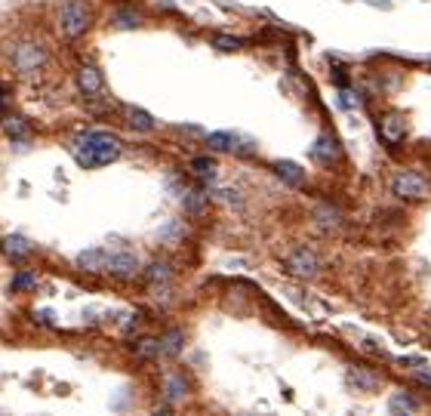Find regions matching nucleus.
<instances>
[{"instance_id":"f257e3e1","label":"nucleus","mask_w":431,"mask_h":416,"mask_svg":"<svg viewBox=\"0 0 431 416\" xmlns=\"http://www.w3.org/2000/svg\"><path fill=\"white\" fill-rule=\"evenodd\" d=\"M123 151V142L114 133H105V130H90V133H80L71 145L74 160L83 169H99L108 167L111 160H118Z\"/></svg>"},{"instance_id":"9d476101","label":"nucleus","mask_w":431,"mask_h":416,"mask_svg":"<svg viewBox=\"0 0 431 416\" xmlns=\"http://www.w3.org/2000/svg\"><path fill=\"white\" fill-rule=\"evenodd\" d=\"M145 281L151 284V290H160V287H167V284L173 281V265H169L167 259H157V262H151V265L145 268Z\"/></svg>"},{"instance_id":"423d86ee","label":"nucleus","mask_w":431,"mask_h":416,"mask_svg":"<svg viewBox=\"0 0 431 416\" xmlns=\"http://www.w3.org/2000/svg\"><path fill=\"white\" fill-rule=\"evenodd\" d=\"M139 268H142V262H139L136 253L120 250V253H111V256H108V268H105V272H111L114 277L127 281V277H136L139 275Z\"/></svg>"},{"instance_id":"bb28decb","label":"nucleus","mask_w":431,"mask_h":416,"mask_svg":"<svg viewBox=\"0 0 431 416\" xmlns=\"http://www.w3.org/2000/svg\"><path fill=\"white\" fill-rule=\"evenodd\" d=\"M213 43L219 46V50H225V53H231V50H237V46H241V41H237V37H228V34H219Z\"/></svg>"},{"instance_id":"9b49d317","label":"nucleus","mask_w":431,"mask_h":416,"mask_svg":"<svg viewBox=\"0 0 431 416\" xmlns=\"http://www.w3.org/2000/svg\"><path fill=\"white\" fill-rule=\"evenodd\" d=\"M123 120L133 130H139V133H151L154 130V118L145 108H136V105H123Z\"/></svg>"},{"instance_id":"f3484780","label":"nucleus","mask_w":431,"mask_h":416,"mask_svg":"<svg viewBox=\"0 0 431 416\" xmlns=\"http://www.w3.org/2000/svg\"><path fill=\"white\" fill-rule=\"evenodd\" d=\"M274 173L281 176L283 182H290V185H302V182H305L302 167L292 164V160H277V164H274Z\"/></svg>"},{"instance_id":"1a4fd4ad","label":"nucleus","mask_w":431,"mask_h":416,"mask_svg":"<svg viewBox=\"0 0 431 416\" xmlns=\"http://www.w3.org/2000/svg\"><path fill=\"white\" fill-rule=\"evenodd\" d=\"M0 247H3L6 259H13V262H22V259H28L31 253H34V244H31L28 237H22V235H6Z\"/></svg>"},{"instance_id":"dca6fc26","label":"nucleus","mask_w":431,"mask_h":416,"mask_svg":"<svg viewBox=\"0 0 431 416\" xmlns=\"http://www.w3.org/2000/svg\"><path fill=\"white\" fill-rule=\"evenodd\" d=\"M139 22H142V15H139V10H133V6H120V10H114V15H111V25L120 31L139 28Z\"/></svg>"},{"instance_id":"a878e982","label":"nucleus","mask_w":431,"mask_h":416,"mask_svg":"<svg viewBox=\"0 0 431 416\" xmlns=\"http://www.w3.org/2000/svg\"><path fill=\"white\" fill-rule=\"evenodd\" d=\"M37 284V277L31 275V272H19L13 277V290H31Z\"/></svg>"},{"instance_id":"5701e85b","label":"nucleus","mask_w":431,"mask_h":416,"mask_svg":"<svg viewBox=\"0 0 431 416\" xmlns=\"http://www.w3.org/2000/svg\"><path fill=\"white\" fill-rule=\"evenodd\" d=\"M191 173L200 176V179H213L216 176V160L213 158H195L191 160Z\"/></svg>"},{"instance_id":"f8f14e48","label":"nucleus","mask_w":431,"mask_h":416,"mask_svg":"<svg viewBox=\"0 0 431 416\" xmlns=\"http://www.w3.org/2000/svg\"><path fill=\"white\" fill-rule=\"evenodd\" d=\"M3 133L13 139V142H25V139L31 136V127L28 120L22 118V114H6L3 118Z\"/></svg>"},{"instance_id":"20e7f679","label":"nucleus","mask_w":431,"mask_h":416,"mask_svg":"<svg viewBox=\"0 0 431 416\" xmlns=\"http://www.w3.org/2000/svg\"><path fill=\"white\" fill-rule=\"evenodd\" d=\"M320 268V259L314 250H308V247H299V250H292L287 259H283V272L292 275V277H302V281H308V277H314Z\"/></svg>"},{"instance_id":"4be33fe9","label":"nucleus","mask_w":431,"mask_h":416,"mask_svg":"<svg viewBox=\"0 0 431 416\" xmlns=\"http://www.w3.org/2000/svg\"><path fill=\"white\" fill-rule=\"evenodd\" d=\"M388 410L391 413H413V410H419V401L410 398V395H391Z\"/></svg>"},{"instance_id":"cd10ccee","label":"nucleus","mask_w":431,"mask_h":416,"mask_svg":"<svg viewBox=\"0 0 431 416\" xmlns=\"http://www.w3.org/2000/svg\"><path fill=\"white\" fill-rule=\"evenodd\" d=\"M416 380H419L422 385H431V373H428V370H419V373H416Z\"/></svg>"},{"instance_id":"39448f33","label":"nucleus","mask_w":431,"mask_h":416,"mask_svg":"<svg viewBox=\"0 0 431 416\" xmlns=\"http://www.w3.org/2000/svg\"><path fill=\"white\" fill-rule=\"evenodd\" d=\"M391 191H395L397 197L422 200V197H428V179L413 173V169H407V173H397L395 179H391Z\"/></svg>"},{"instance_id":"2eb2a0df","label":"nucleus","mask_w":431,"mask_h":416,"mask_svg":"<svg viewBox=\"0 0 431 416\" xmlns=\"http://www.w3.org/2000/svg\"><path fill=\"white\" fill-rule=\"evenodd\" d=\"M314 222H318L320 228L333 231V228L342 226V213H339L336 207H330V204H320V207H314Z\"/></svg>"},{"instance_id":"6e6552de","label":"nucleus","mask_w":431,"mask_h":416,"mask_svg":"<svg viewBox=\"0 0 431 416\" xmlns=\"http://www.w3.org/2000/svg\"><path fill=\"white\" fill-rule=\"evenodd\" d=\"M108 256L111 253L102 250V247H92V250H83V253H77V268L80 272H90V275H99V272H105L108 268Z\"/></svg>"},{"instance_id":"6ab92c4d","label":"nucleus","mask_w":431,"mask_h":416,"mask_svg":"<svg viewBox=\"0 0 431 416\" xmlns=\"http://www.w3.org/2000/svg\"><path fill=\"white\" fill-rule=\"evenodd\" d=\"M164 395H167V401H173V404H179V401L188 395V385H185V380L182 376H167L164 380Z\"/></svg>"},{"instance_id":"0eeeda50","label":"nucleus","mask_w":431,"mask_h":416,"mask_svg":"<svg viewBox=\"0 0 431 416\" xmlns=\"http://www.w3.org/2000/svg\"><path fill=\"white\" fill-rule=\"evenodd\" d=\"M77 87H80L83 96H99L105 90V81H102V71H99L92 62H83L77 68Z\"/></svg>"},{"instance_id":"f03ea898","label":"nucleus","mask_w":431,"mask_h":416,"mask_svg":"<svg viewBox=\"0 0 431 416\" xmlns=\"http://www.w3.org/2000/svg\"><path fill=\"white\" fill-rule=\"evenodd\" d=\"M90 19H92V13L83 0H65L56 10V31L65 41H74V37H80L90 28Z\"/></svg>"},{"instance_id":"412c9836","label":"nucleus","mask_w":431,"mask_h":416,"mask_svg":"<svg viewBox=\"0 0 431 416\" xmlns=\"http://www.w3.org/2000/svg\"><path fill=\"white\" fill-rule=\"evenodd\" d=\"M339 154V148H336V142L330 136H320L318 139V145H314V158L318 160H323V164H330V160H333Z\"/></svg>"},{"instance_id":"aec40b11","label":"nucleus","mask_w":431,"mask_h":416,"mask_svg":"<svg viewBox=\"0 0 431 416\" xmlns=\"http://www.w3.org/2000/svg\"><path fill=\"white\" fill-rule=\"evenodd\" d=\"M182 207H185V213H191V216H200L206 210V195L204 191H185V197H182Z\"/></svg>"},{"instance_id":"7ed1b4c3","label":"nucleus","mask_w":431,"mask_h":416,"mask_svg":"<svg viewBox=\"0 0 431 416\" xmlns=\"http://www.w3.org/2000/svg\"><path fill=\"white\" fill-rule=\"evenodd\" d=\"M10 62H13V71L19 77H31L46 65V46L41 41H34V37H22V41L13 46Z\"/></svg>"},{"instance_id":"4468645a","label":"nucleus","mask_w":431,"mask_h":416,"mask_svg":"<svg viewBox=\"0 0 431 416\" xmlns=\"http://www.w3.org/2000/svg\"><path fill=\"white\" fill-rule=\"evenodd\" d=\"M182 342H185V333L173 327V330H167V333L157 339V349H160V354H167V358H176V354L182 352Z\"/></svg>"},{"instance_id":"ddd939ff","label":"nucleus","mask_w":431,"mask_h":416,"mask_svg":"<svg viewBox=\"0 0 431 416\" xmlns=\"http://www.w3.org/2000/svg\"><path fill=\"white\" fill-rule=\"evenodd\" d=\"M382 139L385 142H391V145H397L400 139L407 136V120L404 118H397V114H391V118H385L382 120Z\"/></svg>"},{"instance_id":"393cba45","label":"nucleus","mask_w":431,"mask_h":416,"mask_svg":"<svg viewBox=\"0 0 431 416\" xmlns=\"http://www.w3.org/2000/svg\"><path fill=\"white\" fill-rule=\"evenodd\" d=\"M348 382L358 385V389H364V391H373V389H376V376L364 373V370H351V373H348Z\"/></svg>"},{"instance_id":"c85d7f7f","label":"nucleus","mask_w":431,"mask_h":416,"mask_svg":"<svg viewBox=\"0 0 431 416\" xmlns=\"http://www.w3.org/2000/svg\"><path fill=\"white\" fill-rule=\"evenodd\" d=\"M3 96H6V90H3V87H0V105H3Z\"/></svg>"},{"instance_id":"b1692460","label":"nucleus","mask_w":431,"mask_h":416,"mask_svg":"<svg viewBox=\"0 0 431 416\" xmlns=\"http://www.w3.org/2000/svg\"><path fill=\"white\" fill-rule=\"evenodd\" d=\"M133 352L139 354V358H157V354H160V349H157V339H154V336L139 339V342L133 345Z\"/></svg>"},{"instance_id":"a211bd4d","label":"nucleus","mask_w":431,"mask_h":416,"mask_svg":"<svg viewBox=\"0 0 431 416\" xmlns=\"http://www.w3.org/2000/svg\"><path fill=\"white\" fill-rule=\"evenodd\" d=\"M241 136L234 133H206V145H210L213 151H231V148H241Z\"/></svg>"}]
</instances>
